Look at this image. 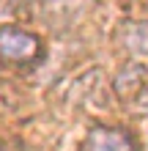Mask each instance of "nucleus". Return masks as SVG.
<instances>
[{
    "label": "nucleus",
    "mask_w": 148,
    "mask_h": 151,
    "mask_svg": "<svg viewBox=\"0 0 148 151\" xmlns=\"http://www.w3.org/2000/svg\"><path fill=\"white\" fill-rule=\"evenodd\" d=\"M82 151H134L132 137L115 127H93L85 137Z\"/></svg>",
    "instance_id": "obj_2"
},
{
    "label": "nucleus",
    "mask_w": 148,
    "mask_h": 151,
    "mask_svg": "<svg viewBox=\"0 0 148 151\" xmlns=\"http://www.w3.org/2000/svg\"><path fill=\"white\" fill-rule=\"evenodd\" d=\"M126 44L134 52H148V22L132 25V30H129V36H126Z\"/></svg>",
    "instance_id": "obj_3"
},
{
    "label": "nucleus",
    "mask_w": 148,
    "mask_h": 151,
    "mask_svg": "<svg viewBox=\"0 0 148 151\" xmlns=\"http://www.w3.org/2000/svg\"><path fill=\"white\" fill-rule=\"evenodd\" d=\"M41 52V44L33 33L16 30V28H3L0 30V63L22 66L36 60Z\"/></svg>",
    "instance_id": "obj_1"
}]
</instances>
